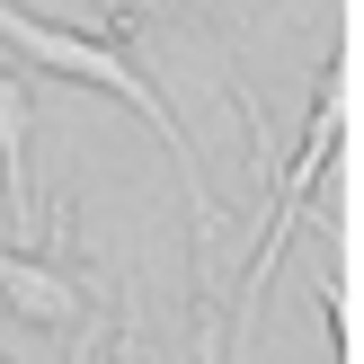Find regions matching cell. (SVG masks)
<instances>
[{"label": "cell", "instance_id": "cell-2", "mask_svg": "<svg viewBox=\"0 0 364 364\" xmlns=\"http://www.w3.org/2000/svg\"><path fill=\"white\" fill-rule=\"evenodd\" d=\"M347 98H355V71H347V53H338V71H329V89H320V116H311V134H302V160L284 169V187H276V205H267V231H258V249H249V284H240V320L258 311V294H267V276H276V258H284V240H294V223H302V205H311V187H320V169H329V151H338V134H347Z\"/></svg>", "mask_w": 364, "mask_h": 364}, {"label": "cell", "instance_id": "cell-4", "mask_svg": "<svg viewBox=\"0 0 364 364\" xmlns=\"http://www.w3.org/2000/svg\"><path fill=\"white\" fill-rule=\"evenodd\" d=\"M27 124H36L27 71H0V205H9V240H18V249L36 240V178H27Z\"/></svg>", "mask_w": 364, "mask_h": 364}, {"label": "cell", "instance_id": "cell-3", "mask_svg": "<svg viewBox=\"0 0 364 364\" xmlns=\"http://www.w3.org/2000/svg\"><path fill=\"white\" fill-rule=\"evenodd\" d=\"M0 302H9L27 329H45L71 364H89V355H98V338H89V329H98V311H89L80 276H71L63 258H36V249H0Z\"/></svg>", "mask_w": 364, "mask_h": 364}, {"label": "cell", "instance_id": "cell-6", "mask_svg": "<svg viewBox=\"0 0 364 364\" xmlns=\"http://www.w3.org/2000/svg\"><path fill=\"white\" fill-rule=\"evenodd\" d=\"M0 364H9V355H0Z\"/></svg>", "mask_w": 364, "mask_h": 364}, {"label": "cell", "instance_id": "cell-5", "mask_svg": "<svg viewBox=\"0 0 364 364\" xmlns=\"http://www.w3.org/2000/svg\"><path fill=\"white\" fill-rule=\"evenodd\" d=\"M116 364H169L151 338V311H142V284H124V320H116Z\"/></svg>", "mask_w": 364, "mask_h": 364}, {"label": "cell", "instance_id": "cell-1", "mask_svg": "<svg viewBox=\"0 0 364 364\" xmlns=\"http://www.w3.org/2000/svg\"><path fill=\"white\" fill-rule=\"evenodd\" d=\"M0 45H18V71H63V80H89V89H107V98H124V107H134V116H142V124H151V134L178 151V169H187V187H196V223L213 213L196 142L178 134L169 98H160V89L142 80V71L124 63L116 45H98V36H80V27H53V18H27V9H9V0H0Z\"/></svg>", "mask_w": 364, "mask_h": 364}]
</instances>
